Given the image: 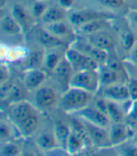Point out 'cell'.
I'll use <instances>...</instances> for the list:
<instances>
[{"mask_svg":"<svg viewBox=\"0 0 137 156\" xmlns=\"http://www.w3.org/2000/svg\"><path fill=\"white\" fill-rule=\"evenodd\" d=\"M94 95L81 88L68 87L60 96L58 105L65 113L75 114L90 105L94 100Z\"/></svg>","mask_w":137,"mask_h":156,"instance_id":"cell-1","label":"cell"},{"mask_svg":"<svg viewBox=\"0 0 137 156\" xmlns=\"http://www.w3.org/2000/svg\"><path fill=\"white\" fill-rule=\"evenodd\" d=\"M70 87L81 88L92 94L98 93L100 87L99 69L74 73L70 81Z\"/></svg>","mask_w":137,"mask_h":156,"instance_id":"cell-2","label":"cell"},{"mask_svg":"<svg viewBox=\"0 0 137 156\" xmlns=\"http://www.w3.org/2000/svg\"><path fill=\"white\" fill-rule=\"evenodd\" d=\"M37 107L33 106L26 100L16 102L9 105L8 108V119L13 124L18 126L23 121H25L33 115L37 114Z\"/></svg>","mask_w":137,"mask_h":156,"instance_id":"cell-3","label":"cell"},{"mask_svg":"<svg viewBox=\"0 0 137 156\" xmlns=\"http://www.w3.org/2000/svg\"><path fill=\"white\" fill-rule=\"evenodd\" d=\"M65 58L71 63L74 73L86 70H98L100 67L97 61L72 47H68L65 51Z\"/></svg>","mask_w":137,"mask_h":156,"instance_id":"cell-4","label":"cell"},{"mask_svg":"<svg viewBox=\"0 0 137 156\" xmlns=\"http://www.w3.org/2000/svg\"><path fill=\"white\" fill-rule=\"evenodd\" d=\"M70 47L74 48L75 50L81 52L82 54L87 55V57L91 58L92 59H94L95 61H97L100 65L104 64L107 58H108V53L100 50L99 48H97L96 46H94L92 43H90L88 41V40L86 38H76L71 42Z\"/></svg>","mask_w":137,"mask_h":156,"instance_id":"cell-5","label":"cell"},{"mask_svg":"<svg viewBox=\"0 0 137 156\" xmlns=\"http://www.w3.org/2000/svg\"><path fill=\"white\" fill-rule=\"evenodd\" d=\"M59 99L60 98L54 88L48 86L40 87L38 90H36L35 95H34L35 106L42 111L49 110L58 105Z\"/></svg>","mask_w":137,"mask_h":156,"instance_id":"cell-6","label":"cell"},{"mask_svg":"<svg viewBox=\"0 0 137 156\" xmlns=\"http://www.w3.org/2000/svg\"><path fill=\"white\" fill-rule=\"evenodd\" d=\"M98 93L107 100L118 103H128L131 100L127 83H115L100 87Z\"/></svg>","mask_w":137,"mask_h":156,"instance_id":"cell-7","label":"cell"},{"mask_svg":"<svg viewBox=\"0 0 137 156\" xmlns=\"http://www.w3.org/2000/svg\"><path fill=\"white\" fill-rule=\"evenodd\" d=\"M134 130L126 122H112L109 127V136L112 147H118L129 141L134 135Z\"/></svg>","mask_w":137,"mask_h":156,"instance_id":"cell-8","label":"cell"},{"mask_svg":"<svg viewBox=\"0 0 137 156\" xmlns=\"http://www.w3.org/2000/svg\"><path fill=\"white\" fill-rule=\"evenodd\" d=\"M108 19L110 16L107 13L98 12L95 9H75L73 12L68 14V21L70 24L74 27L77 28L80 26L86 24L90 21L97 20V19Z\"/></svg>","mask_w":137,"mask_h":156,"instance_id":"cell-9","label":"cell"},{"mask_svg":"<svg viewBox=\"0 0 137 156\" xmlns=\"http://www.w3.org/2000/svg\"><path fill=\"white\" fill-rule=\"evenodd\" d=\"M84 122L86 126L92 146H95L98 149H106L112 147L109 136V128L95 125L86 120H84Z\"/></svg>","mask_w":137,"mask_h":156,"instance_id":"cell-10","label":"cell"},{"mask_svg":"<svg viewBox=\"0 0 137 156\" xmlns=\"http://www.w3.org/2000/svg\"><path fill=\"white\" fill-rule=\"evenodd\" d=\"M75 115L78 116V118H81L82 119L90 122V123L99 125L101 127L109 128L112 123L108 116L105 115L104 113H102L94 105H90L83 108L82 110H80L77 113H75Z\"/></svg>","mask_w":137,"mask_h":156,"instance_id":"cell-11","label":"cell"},{"mask_svg":"<svg viewBox=\"0 0 137 156\" xmlns=\"http://www.w3.org/2000/svg\"><path fill=\"white\" fill-rule=\"evenodd\" d=\"M48 73L40 68L26 69L22 75V83L28 91L36 90L46 81Z\"/></svg>","mask_w":137,"mask_h":156,"instance_id":"cell-12","label":"cell"},{"mask_svg":"<svg viewBox=\"0 0 137 156\" xmlns=\"http://www.w3.org/2000/svg\"><path fill=\"white\" fill-rule=\"evenodd\" d=\"M90 43H92L97 48L104 50L107 53L115 49L117 41L111 33L105 28L100 31H97L93 34L86 37Z\"/></svg>","mask_w":137,"mask_h":156,"instance_id":"cell-13","label":"cell"},{"mask_svg":"<svg viewBox=\"0 0 137 156\" xmlns=\"http://www.w3.org/2000/svg\"><path fill=\"white\" fill-rule=\"evenodd\" d=\"M43 27L63 41L66 39H75V30H73L74 27L70 24L68 21L66 22V20H64L52 24H46L43 25Z\"/></svg>","mask_w":137,"mask_h":156,"instance_id":"cell-14","label":"cell"},{"mask_svg":"<svg viewBox=\"0 0 137 156\" xmlns=\"http://www.w3.org/2000/svg\"><path fill=\"white\" fill-rule=\"evenodd\" d=\"M52 73L54 76L55 80L58 82V84L61 86H64L67 90V88L70 87V81L72 79V76L74 73V72H73V69L71 63L68 62V60L64 55V58L60 60V62L55 67Z\"/></svg>","mask_w":137,"mask_h":156,"instance_id":"cell-15","label":"cell"},{"mask_svg":"<svg viewBox=\"0 0 137 156\" xmlns=\"http://www.w3.org/2000/svg\"><path fill=\"white\" fill-rule=\"evenodd\" d=\"M99 75H100V87L107 85L115 84V83H127L129 78L120 74L115 71L109 69L104 64H101L99 67Z\"/></svg>","mask_w":137,"mask_h":156,"instance_id":"cell-16","label":"cell"},{"mask_svg":"<svg viewBox=\"0 0 137 156\" xmlns=\"http://www.w3.org/2000/svg\"><path fill=\"white\" fill-rule=\"evenodd\" d=\"M68 9H64L60 5L58 6H49L45 12L40 19L43 25L52 24L55 22L64 21L68 19Z\"/></svg>","mask_w":137,"mask_h":156,"instance_id":"cell-17","label":"cell"},{"mask_svg":"<svg viewBox=\"0 0 137 156\" xmlns=\"http://www.w3.org/2000/svg\"><path fill=\"white\" fill-rule=\"evenodd\" d=\"M11 14L13 15V17L16 19L18 22V24L21 26L22 29L24 32L28 30L32 24H33V15L30 13L28 10L20 4H15L12 9H11Z\"/></svg>","mask_w":137,"mask_h":156,"instance_id":"cell-18","label":"cell"},{"mask_svg":"<svg viewBox=\"0 0 137 156\" xmlns=\"http://www.w3.org/2000/svg\"><path fill=\"white\" fill-rule=\"evenodd\" d=\"M60 48H61V46L45 49L42 66L44 67V70L46 72L53 73L55 67L58 66V64L60 62V60L64 58L65 53L62 54L60 51Z\"/></svg>","mask_w":137,"mask_h":156,"instance_id":"cell-19","label":"cell"},{"mask_svg":"<svg viewBox=\"0 0 137 156\" xmlns=\"http://www.w3.org/2000/svg\"><path fill=\"white\" fill-rule=\"evenodd\" d=\"M110 20L109 19H97V20H93L90 21L86 24H84L82 26H80L79 27L75 28V31L78 32L79 34H81L85 37H87L93 33L105 29L110 26Z\"/></svg>","mask_w":137,"mask_h":156,"instance_id":"cell-20","label":"cell"},{"mask_svg":"<svg viewBox=\"0 0 137 156\" xmlns=\"http://www.w3.org/2000/svg\"><path fill=\"white\" fill-rule=\"evenodd\" d=\"M36 36H37V41L40 44V45L44 49H49V48L62 46V44H63L62 40L54 36L52 33H50L43 27H40L37 31V35Z\"/></svg>","mask_w":137,"mask_h":156,"instance_id":"cell-21","label":"cell"},{"mask_svg":"<svg viewBox=\"0 0 137 156\" xmlns=\"http://www.w3.org/2000/svg\"><path fill=\"white\" fill-rule=\"evenodd\" d=\"M35 143H36V146L40 151H45V152H49L56 148H60L58 140L55 138L54 132L53 133H49V132L41 133L36 138Z\"/></svg>","mask_w":137,"mask_h":156,"instance_id":"cell-22","label":"cell"},{"mask_svg":"<svg viewBox=\"0 0 137 156\" xmlns=\"http://www.w3.org/2000/svg\"><path fill=\"white\" fill-rule=\"evenodd\" d=\"M0 27H1L2 33L7 35H17V34H21L22 32H24L21 26L16 21V19L11 14V12L6 13L1 16Z\"/></svg>","mask_w":137,"mask_h":156,"instance_id":"cell-23","label":"cell"},{"mask_svg":"<svg viewBox=\"0 0 137 156\" xmlns=\"http://www.w3.org/2000/svg\"><path fill=\"white\" fill-rule=\"evenodd\" d=\"M53 132L54 133L55 138H56V140H58L60 148L66 150V144H67L68 138L72 133V129H71L70 124L68 123L66 124L65 122L60 121V120L54 121Z\"/></svg>","mask_w":137,"mask_h":156,"instance_id":"cell-24","label":"cell"},{"mask_svg":"<svg viewBox=\"0 0 137 156\" xmlns=\"http://www.w3.org/2000/svg\"><path fill=\"white\" fill-rule=\"evenodd\" d=\"M39 125H40V119L36 114L31 116L25 121H23L22 123H20L17 126V128L21 133L22 137L27 138L32 136L38 131Z\"/></svg>","mask_w":137,"mask_h":156,"instance_id":"cell-25","label":"cell"},{"mask_svg":"<svg viewBox=\"0 0 137 156\" xmlns=\"http://www.w3.org/2000/svg\"><path fill=\"white\" fill-rule=\"evenodd\" d=\"M107 116L111 122H123L126 119V111L122 107L121 103L107 100Z\"/></svg>","mask_w":137,"mask_h":156,"instance_id":"cell-26","label":"cell"},{"mask_svg":"<svg viewBox=\"0 0 137 156\" xmlns=\"http://www.w3.org/2000/svg\"><path fill=\"white\" fill-rule=\"evenodd\" d=\"M87 147L86 143L78 136L72 132L71 133L70 136L68 138L67 144H66V151L68 154L70 155H76L81 153Z\"/></svg>","mask_w":137,"mask_h":156,"instance_id":"cell-27","label":"cell"},{"mask_svg":"<svg viewBox=\"0 0 137 156\" xmlns=\"http://www.w3.org/2000/svg\"><path fill=\"white\" fill-rule=\"evenodd\" d=\"M68 124H70V126H71L72 132L73 133H75L76 136H78L79 137H81L86 143L87 147L88 146H92L89 135H88V132H87V129H86V126L85 124L84 120L81 118L72 119Z\"/></svg>","mask_w":137,"mask_h":156,"instance_id":"cell-28","label":"cell"},{"mask_svg":"<svg viewBox=\"0 0 137 156\" xmlns=\"http://www.w3.org/2000/svg\"><path fill=\"white\" fill-rule=\"evenodd\" d=\"M27 91L28 90H26V87L24 86V84H23V83L14 82L12 87H11V90H9V94L6 96L5 99L9 100V105L14 104L16 102L26 100V95H27Z\"/></svg>","mask_w":137,"mask_h":156,"instance_id":"cell-29","label":"cell"},{"mask_svg":"<svg viewBox=\"0 0 137 156\" xmlns=\"http://www.w3.org/2000/svg\"><path fill=\"white\" fill-rule=\"evenodd\" d=\"M16 130H18L17 126L13 124L9 119L7 120L2 119L1 122H0V138H1V143L16 139V135L14 132Z\"/></svg>","mask_w":137,"mask_h":156,"instance_id":"cell-30","label":"cell"},{"mask_svg":"<svg viewBox=\"0 0 137 156\" xmlns=\"http://www.w3.org/2000/svg\"><path fill=\"white\" fill-rule=\"evenodd\" d=\"M136 35L129 28V29H124L119 31L118 33V41L121 48L126 51L129 52L132 47L133 46V44L136 41Z\"/></svg>","mask_w":137,"mask_h":156,"instance_id":"cell-31","label":"cell"},{"mask_svg":"<svg viewBox=\"0 0 137 156\" xmlns=\"http://www.w3.org/2000/svg\"><path fill=\"white\" fill-rule=\"evenodd\" d=\"M22 153V149L13 140L2 142L0 154L2 156H18Z\"/></svg>","mask_w":137,"mask_h":156,"instance_id":"cell-32","label":"cell"},{"mask_svg":"<svg viewBox=\"0 0 137 156\" xmlns=\"http://www.w3.org/2000/svg\"><path fill=\"white\" fill-rule=\"evenodd\" d=\"M125 122L134 131L137 130V101H131V104L126 110Z\"/></svg>","mask_w":137,"mask_h":156,"instance_id":"cell-33","label":"cell"},{"mask_svg":"<svg viewBox=\"0 0 137 156\" xmlns=\"http://www.w3.org/2000/svg\"><path fill=\"white\" fill-rule=\"evenodd\" d=\"M104 65L106 67H108L109 69L115 71L120 74H123L125 76H127L126 74V70H125L124 68V65L123 63L116 57H110V55H108V58L104 63Z\"/></svg>","mask_w":137,"mask_h":156,"instance_id":"cell-34","label":"cell"},{"mask_svg":"<svg viewBox=\"0 0 137 156\" xmlns=\"http://www.w3.org/2000/svg\"><path fill=\"white\" fill-rule=\"evenodd\" d=\"M43 58H44V53L38 52V51L30 53L27 60V69L40 68V66L43 65Z\"/></svg>","mask_w":137,"mask_h":156,"instance_id":"cell-35","label":"cell"},{"mask_svg":"<svg viewBox=\"0 0 137 156\" xmlns=\"http://www.w3.org/2000/svg\"><path fill=\"white\" fill-rule=\"evenodd\" d=\"M48 4L44 0H35V2L32 5L31 13L35 19H40L45 10L48 8Z\"/></svg>","mask_w":137,"mask_h":156,"instance_id":"cell-36","label":"cell"},{"mask_svg":"<svg viewBox=\"0 0 137 156\" xmlns=\"http://www.w3.org/2000/svg\"><path fill=\"white\" fill-rule=\"evenodd\" d=\"M126 20L129 28L137 35V9H132L126 14Z\"/></svg>","mask_w":137,"mask_h":156,"instance_id":"cell-37","label":"cell"},{"mask_svg":"<svg viewBox=\"0 0 137 156\" xmlns=\"http://www.w3.org/2000/svg\"><path fill=\"white\" fill-rule=\"evenodd\" d=\"M119 154L125 156H137V145L136 144H128L127 146H124V144L120 145Z\"/></svg>","mask_w":137,"mask_h":156,"instance_id":"cell-38","label":"cell"},{"mask_svg":"<svg viewBox=\"0 0 137 156\" xmlns=\"http://www.w3.org/2000/svg\"><path fill=\"white\" fill-rule=\"evenodd\" d=\"M127 85L129 88L131 100L132 101H137V79L129 78Z\"/></svg>","mask_w":137,"mask_h":156,"instance_id":"cell-39","label":"cell"},{"mask_svg":"<svg viewBox=\"0 0 137 156\" xmlns=\"http://www.w3.org/2000/svg\"><path fill=\"white\" fill-rule=\"evenodd\" d=\"M98 1L104 7L110 9H117L120 8L124 5L125 0H98Z\"/></svg>","mask_w":137,"mask_h":156,"instance_id":"cell-40","label":"cell"},{"mask_svg":"<svg viewBox=\"0 0 137 156\" xmlns=\"http://www.w3.org/2000/svg\"><path fill=\"white\" fill-rule=\"evenodd\" d=\"M94 105L100 110L102 113L107 115V100L104 97H99L94 101Z\"/></svg>","mask_w":137,"mask_h":156,"instance_id":"cell-41","label":"cell"},{"mask_svg":"<svg viewBox=\"0 0 137 156\" xmlns=\"http://www.w3.org/2000/svg\"><path fill=\"white\" fill-rule=\"evenodd\" d=\"M8 80H9V71L8 65H6L5 62H2L0 65V84L5 83Z\"/></svg>","mask_w":137,"mask_h":156,"instance_id":"cell-42","label":"cell"},{"mask_svg":"<svg viewBox=\"0 0 137 156\" xmlns=\"http://www.w3.org/2000/svg\"><path fill=\"white\" fill-rule=\"evenodd\" d=\"M128 60L137 67V40L132 49L128 52Z\"/></svg>","mask_w":137,"mask_h":156,"instance_id":"cell-43","label":"cell"},{"mask_svg":"<svg viewBox=\"0 0 137 156\" xmlns=\"http://www.w3.org/2000/svg\"><path fill=\"white\" fill-rule=\"evenodd\" d=\"M58 5H60L66 9H68L72 8V6L75 2V0H58Z\"/></svg>","mask_w":137,"mask_h":156,"instance_id":"cell-44","label":"cell"},{"mask_svg":"<svg viewBox=\"0 0 137 156\" xmlns=\"http://www.w3.org/2000/svg\"><path fill=\"white\" fill-rule=\"evenodd\" d=\"M44 1H47V0H44Z\"/></svg>","mask_w":137,"mask_h":156,"instance_id":"cell-45","label":"cell"}]
</instances>
